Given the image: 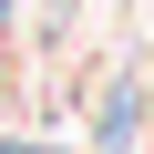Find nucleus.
I'll return each mask as SVG.
<instances>
[{
	"instance_id": "1",
	"label": "nucleus",
	"mask_w": 154,
	"mask_h": 154,
	"mask_svg": "<svg viewBox=\"0 0 154 154\" xmlns=\"http://www.w3.org/2000/svg\"><path fill=\"white\" fill-rule=\"evenodd\" d=\"M0 154H21V144H0Z\"/></svg>"
}]
</instances>
